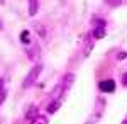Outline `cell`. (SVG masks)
Returning a JSON list of instances; mask_svg holds the SVG:
<instances>
[{
	"instance_id": "1",
	"label": "cell",
	"mask_w": 127,
	"mask_h": 124,
	"mask_svg": "<svg viewBox=\"0 0 127 124\" xmlns=\"http://www.w3.org/2000/svg\"><path fill=\"white\" fill-rule=\"evenodd\" d=\"M41 71H42V65H41V63L34 65V66H32V70H31L29 73H27V76L24 78V82H22V87H24V88H31V87H32L34 83H36V82H37V76L41 75Z\"/></svg>"
},
{
	"instance_id": "2",
	"label": "cell",
	"mask_w": 127,
	"mask_h": 124,
	"mask_svg": "<svg viewBox=\"0 0 127 124\" xmlns=\"http://www.w3.org/2000/svg\"><path fill=\"white\" fill-rule=\"evenodd\" d=\"M73 82H75V73H66V75L63 76V80H61V88L64 90V92H68L69 87L73 85Z\"/></svg>"
},
{
	"instance_id": "3",
	"label": "cell",
	"mask_w": 127,
	"mask_h": 124,
	"mask_svg": "<svg viewBox=\"0 0 127 124\" xmlns=\"http://www.w3.org/2000/svg\"><path fill=\"white\" fill-rule=\"evenodd\" d=\"M98 88H100V92H107V94H110V92H114V90H115V82H114V80L100 82Z\"/></svg>"
},
{
	"instance_id": "4",
	"label": "cell",
	"mask_w": 127,
	"mask_h": 124,
	"mask_svg": "<svg viewBox=\"0 0 127 124\" xmlns=\"http://www.w3.org/2000/svg\"><path fill=\"white\" fill-rule=\"evenodd\" d=\"M27 55H29V58L32 60V61H37V58H39L41 51H39V46H32V48L27 49Z\"/></svg>"
},
{
	"instance_id": "5",
	"label": "cell",
	"mask_w": 127,
	"mask_h": 124,
	"mask_svg": "<svg viewBox=\"0 0 127 124\" xmlns=\"http://www.w3.org/2000/svg\"><path fill=\"white\" fill-rule=\"evenodd\" d=\"M39 9V0H29V15H36Z\"/></svg>"
},
{
	"instance_id": "6",
	"label": "cell",
	"mask_w": 127,
	"mask_h": 124,
	"mask_svg": "<svg viewBox=\"0 0 127 124\" xmlns=\"http://www.w3.org/2000/svg\"><path fill=\"white\" fill-rule=\"evenodd\" d=\"M36 116H37V109H36V107H31L29 111H27V114H26V121H31V123H32Z\"/></svg>"
},
{
	"instance_id": "7",
	"label": "cell",
	"mask_w": 127,
	"mask_h": 124,
	"mask_svg": "<svg viewBox=\"0 0 127 124\" xmlns=\"http://www.w3.org/2000/svg\"><path fill=\"white\" fill-rule=\"evenodd\" d=\"M48 123H49V119L46 117V116H36L34 121H32L31 124H48Z\"/></svg>"
},
{
	"instance_id": "8",
	"label": "cell",
	"mask_w": 127,
	"mask_h": 124,
	"mask_svg": "<svg viewBox=\"0 0 127 124\" xmlns=\"http://www.w3.org/2000/svg\"><path fill=\"white\" fill-rule=\"evenodd\" d=\"M58 109H59V100H54V99H53V102L48 105V112L53 114V112H56Z\"/></svg>"
},
{
	"instance_id": "9",
	"label": "cell",
	"mask_w": 127,
	"mask_h": 124,
	"mask_svg": "<svg viewBox=\"0 0 127 124\" xmlns=\"http://www.w3.org/2000/svg\"><path fill=\"white\" fill-rule=\"evenodd\" d=\"M105 36V29L103 27H95V31H93V38L95 39H102Z\"/></svg>"
},
{
	"instance_id": "10",
	"label": "cell",
	"mask_w": 127,
	"mask_h": 124,
	"mask_svg": "<svg viewBox=\"0 0 127 124\" xmlns=\"http://www.w3.org/2000/svg\"><path fill=\"white\" fill-rule=\"evenodd\" d=\"M20 41H22V43H26V44H29V41H31L29 31H22V32H20Z\"/></svg>"
},
{
	"instance_id": "11",
	"label": "cell",
	"mask_w": 127,
	"mask_h": 124,
	"mask_svg": "<svg viewBox=\"0 0 127 124\" xmlns=\"http://www.w3.org/2000/svg\"><path fill=\"white\" fill-rule=\"evenodd\" d=\"M105 3L110 5V7H119V5L122 3V0H105Z\"/></svg>"
},
{
	"instance_id": "12",
	"label": "cell",
	"mask_w": 127,
	"mask_h": 124,
	"mask_svg": "<svg viewBox=\"0 0 127 124\" xmlns=\"http://www.w3.org/2000/svg\"><path fill=\"white\" fill-rule=\"evenodd\" d=\"M34 27H36V31H39V32H41V36H42V38H46V29L42 27L41 24H37V22H36V24H34Z\"/></svg>"
},
{
	"instance_id": "13",
	"label": "cell",
	"mask_w": 127,
	"mask_h": 124,
	"mask_svg": "<svg viewBox=\"0 0 127 124\" xmlns=\"http://www.w3.org/2000/svg\"><path fill=\"white\" fill-rule=\"evenodd\" d=\"M92 46H93V43H92V41L88 39V41H87V44H85V56H87L88 53H90V49H92Z\"/></svg>"
},
{
	"instance_id": "14",
	"label": "cell",
	"mask_w": 127,
	"mask_h": 124,
	"mask_svg": "<svg viewBox=\"0 0 127 124\" xmlns=\"http://www.w3.org/2000/svg\"><path fill=\"white\" fill-rule=\"evenodd\" d=\"M95 26H97V27H103V29H105V20L97 19V20H95Z\"/></svg>"
},
{
	"instance_id": "15",
	"label": "cell",
	"mask_w": 127,
	"mask_h": 124,
	"mask_svg": "<svg viewBox=\"0 0 127 124\" xmlns=\"http://www.w3.org/2000/svg\"><path fill=\"white\" fill-rule=\"evenodd\" d=\"M122 85H124V87H127V73H126L124 76H122Z\"/></svg>"
},
{
	"instance_id": "16",
	"label": "cell",
	"mask_w": 127,
	"mask_h": 124,
	"mask_svg": "<svg viewBox=\"0 0 127 124\" xmlns=\"http://www.w3.org/2000/svg\"><path fill=\"white\" fill-rule=\"evenodd\" d=\"M3 99H5V92H3V90H2V92H0V104H2V102H3Z\"/></svg>"
},
{
	"instance_id": "17",
	"label": "cell",
	"mask_w": 127,
	"mask_h": 124,
	"mask_svg": "<svg viewBox=\"0 0 127 124\" xmlns=\"http://www.w3.org/2000/svg\"><path fill=\"white\" fill-rule=\"evenodd\" d=\"M126 56H127L126 53H119V56H117V58H119V60H124V58H126Z\"/></svg>"
},
{
	"instance_id": "18",
	"label": "cell",
	"mask_w": 127,
	"mask_h": 124,
	"mask_svg": "<svg viewBox=\"0 0 127 124\" xmlns=\"http://www.w3.org/2000/svg\"><path fill=\"white\" fill-rule=\"evenodd\" d=\"M0 5H3V0H0Z\"/></svg>"
}]
</instances>
